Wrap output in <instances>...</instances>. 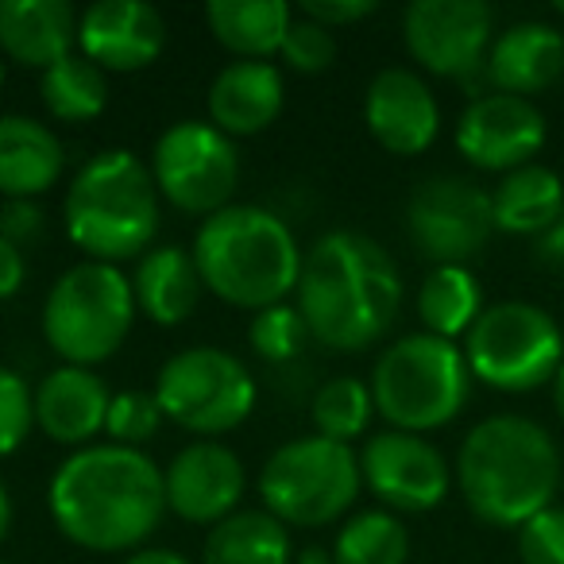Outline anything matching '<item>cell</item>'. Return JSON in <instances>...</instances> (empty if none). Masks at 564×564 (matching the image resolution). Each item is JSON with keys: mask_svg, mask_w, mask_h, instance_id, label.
Instances as JSON below:
<instances>
[{"mask_svg": "<svg viewBox=\"0 0 564 564\" xmlns=\"http://www.w3.org/2000/svg\"><path fill=\"white\" fill-rule=\"evenodd\" d=\"M124 564H189L174 549H135L132 556H124Z\"/></svg>", "mask_w": 564, "mask_h": 564, "instance_id": "obj_41", "label": "cell"}, {"mask_svg": "<svg viewBox=\"0 0 564 564\" xmlns=\"http://www.w3.org/2000/svg\"><path fill=\"white\" fill-rule=\"evenodd\" d=\"M364 471L352 445L329 437H294L279 445L259 468V502L282 525H333L360 499Z\"/></svg>", "mask_w": 564, "mask_h": 564, "instance_id": "obj_8", "label": "cell"}, {"mask_svg": "<svg viewBox=\"0 0 564 564\" xmlns=\"http://www.w3.org/2000/svg\"><path fill=\"white\" fill-rule=\"evenodd\" d=\"M205 24L213 40L236 58L271 63L294 24V9L282 0H209Z\"/></svg>", "mask_w": 564, "mask_h": 564, "instance_id": "obj_26", "label": "cell"}, {"mask_svg": "<svg viewBox=\"0 0 564 564\" xmlns=\"http://www.w3.org/2000/svg\"><path fill=\"white\" fill-rule=\"evenodd\" d=\"M112 391L94 368H63L47 371L35 387V430L47 441L66 448L94 445L97 433H105Z\"/></svg>", "mask_w": 564, "mask_h": 564, "instance_id": "obj_19", "label": "cell"}, {"mask_svg": "<svg viewBox=\"0 0 564 564\" xmlns=\"http://www.w3.org/2000/svg\"><path fill=\"white\" fill-rule=\"evenodd\" d=\"M248 340H251V352L267 364H291L302 356V348L310 345V329L302 322L299 306L291 302H279L271 310H259L248 325Z\"/></svg>", "mask_w": 564, "mask_h": 564, "instance_id": "obj_32", "label": "cell"}, {"mask_svg": "<svg viewBox=\"0 0 564 564\" xmlns=\"http://www.w3.org/2000/svg\"><path fill=\"white\" fill-rule=\"evenodd\" d=\"M66 166V148L55 128L24 112L0 117V197L4 202H40L58 186Z\"/></svg>", "mask_w": 564, "mask_h": 564, "instance_id": "obj_23", "label": "cell"}, {"mask_svg": "<svg viewBox=\"0 0 564 564\" xmlns=\"http://www.w3.org/2000/svg\"><path fill=\"white\" fill-rule=\"evenodd\" d=\"M78 17L66 0H0V58L51 70L78 51Z\"/></svg>", "mask_w": 564, "mask_h": 564, "instance_id": "obj_22", "label": "cell"}, {"mask_svg": "<svg viewBox=\"0 0 564 564\" xmlns=\"http://www.w3.org/2000/svg\"><path fill=\"white\" fill-rule=\"evenodd\" d=\"M376 9H379L376 0H310V4H302L299 12L310 20H317V24H325L329 32H337V28L368 20Z\"/></svg>", "mask_w": 564, "mask_h": 564, "instance_id": "obj_38", "label": "cell"}, {"mask_svg": "<svg viewBox=\"0 0 564 564\" xmlns=\"http://www.w3.org/2000/svg\"><path fill=\"white\" fill-rule=\"evenodd\" d=\"M406 228L414 248L433 259V267H464L495 232L491 194L460 174H433L410 197Z\"/></svg>", "mask_w": 564, "mask_h": 564, "instance_id": "obj_12", "label": "cell"}, {"mask_svg": "<svg viewBox=\"0 0 564 564\" xmlns=\"http://www.w3.org/2000/svg\"><path fill=\"white\" fill-rule=\"evenodd\" d=\"M47 228V213L40 202H4L0 205V236L12 240L20 251L35 243Z\"/></svg>", "mask_w": 564, "mask_h": 564, "instance_id": "obj_37", "label": "cell"}, {"mask_svg": "<svg viewBox=\"0 0 564 564\" xmlns=\"http://www.w3.org/2000/svg\"><path fill=\"white\" fill-rule=\"evenodd\" d=\"M151 178L159 197L189 217H213L228 209L240 186V151L209 120H178L155 140Z\"/></svg>", "mask_w": 564, "mask_h": 564, "instance_id": "obj_11", "label": "cell"}, {"mask_svg": "<svg viewBox=\"0 0 564 564\" xmlns=\"http://www.w3.org/2000/svg\"><path fill=\"white\" fill-rule=\"evenodd\" d=\"M0 89H4V58H0Z\"/></svg>", "mask_w": 564, "mask_h": 564, "instance_id": "obj_46", "label": "cell"}, {"mask_svg": "<svg viewBox=\"0 0 564 564\" xmlns=\"http://www.w3.org/2000/svg\"><path fill=\"white\" fill-rule=\"evenodd\" d=\"M0 564H12V561H0Z\"/></svg>", "mask_w": 564, "mask_h": 564, "instance_id": "obj_47", "label": "cell"}, {"mask_svg": "<svg viewBox=\"0 0 564 564\" xmlns=\"http://www.w3.org/2000/svg\"><path fill=\"white\" fill-rule=\"evenodd\" d=\"M47 510L58 533L89 553H135L166 514L163 468L140 448L86 445L55 468Z\"/></svg>", "mask_w": 564, "mask_h": 564, "instance_id": "obj_1", "label": "cell"}, {"mask_svg": "<svg viewBox=\"0 0 564 564\" xmlns=\"http://www.w3.org/2000/svg\"><path fill=\"white\" fill-rule=\"evenodd\" d=\"M63 225L74 248L94 263L120 267L124 259L148 256L159 236V186L151 163L128 148L94 155L66 189Z\"/></svg>", "mask_w": 564, "mask_h": 564, "instance_id": "obj_5", "label": "cell"}, {"mask_svg": "<svg viewBox=\"0 0 564 564\" xmlns=\"http://www.w3.org/2000/svg\"><path fill=\"white\" fill-rule=\"evenodd\" d=\"M491 217L495 232L538 240L564 217V178L541 163L502 174L499 186L491 189Z\"/></svg>", "mask_w": 564, "mask_h": 564, "instance_id": "obj_25", "label": "cell"}, {"mask_svg": "<svg viewBox=\"0 0 564 564\" xmlns=\"http://www.w3.org/2000/svg\"><path fill=\"white\" fill-rule=\"evenodd\" d=\"M40 94L55 120H63V124H89L109 105V78H105L101 66H94L86 55L74 51L63 63L43 70Z\"/></svg>", "mask_w": 564, "mask_h": 564, "instance_id": "obj_29", "label": "cell"}, {"mask_svg": "<svg viewBox=\"0 0 564 564\" xmlns=\"http://www.w3.org/2000/svg\"><path fill=\"white\" fill-rule=\"evenodd\" d=\"M364 487L391 514H425L448 499L453 468L445 453L417 433L383 430L371 433L360 448Z\"/></svg>", "mask_w": 564, "mask_h": 564, "instance_id": "obj_14", "label": "cell"}, {"mask_svg": "<svg viewBox=\"0 0 564 564\" xmlns=\"http://www.w3.org/2000/svg\"><path fill=\"white\" fill-rule=\"evenodd\" d=\"M460 348L471 379L502 394L553 387L564 364V333L556 317L522 299L487 306Z\"/></svg>", "mask_w": 564, "mask_h": 564, "instance_id": "obj_9", "label": "cell"}, {"mask_svg": "<svg viewBox=\"0 0 564 564\" xmlns=\"http://www.w3.org/2000/svg\"><path fill=\"white\" fill-rule=\"evenodd\" d=\"M310 417H314L317 437H329L337 445H352L368 433L371 417H376V399L371 387L356 376L325 379L317 387L314 402H310Z\"/></svg>", "mask_w": 564, "mask_h": 564, "instance_id": "obj_31", "label": "cell"}, {"mask_svg": "<svg viewBox=\"0 0 564 564\" xmlns=\"http://www.w3.org/2000/svg\"><path fill=\"white\" fill-rule=\"evenodd\" d=\"M564 74V32L545 20H518L495 35L487 51L484 78L495 94L525 97L545 94Z\"/></svg>", "mask_w": 564, "mask_h": 564, "instance_id": "obj_20", "label": "cell"}, {"mask_svg": "<svg viewBox=\"0 0 564 564\" xmlns=\"http://www.w3.org/2000/svg\"><path fill=\"white\" fill-rule=\"evenodd\" d=\"M291 525L259 510H236L209 530L202 545V564H291Z\"/></svg>", "mask_w": 564, "mask_h": 564, "instance_id": "obj_27", "label": "cell"}, {"mask_svg": "<svg viewBox=\"0 0 564 564\" xmlns=\"http://www.w3.org/2000/svg\"><path fill=\"white\" fill-rule=\"evenodd\" d=\"M538 259L549 267H556V271H564V217L556 220L545 236H538Z\"/></svg>", "mask_w": 564, "mask_h": 564, "instance_id": "obj_40", "label": "cell"}, {"mask_svg": "<svg viewBox=\"0 0 564 564\" xmlns=\"http://www.w3.org/2000/svg\"><path fill=\"white\" fill-rule=\"evenodd\" d=\"M484 291L468 267H430V274L417 286V317L425 333L441 340H460L484 314Z\"/></svg>", "mask_w": 564, "mask_h": 564, "instance_id": "obj_28", "label": "cell"}, {"mask_svg": "<svg viewBox=\"0 0 564 564\" xmlns=\"http://www.w3.org/2000/svg\"><path fill=\"white\" fill-rule=\"evenodd\" d=\"M12 518H17V507H12V495H9V484L0 479V545L9 541L12 533Z\"/></svg>", "mask_w": 564, "mask_h": 564, "instance_id": "obj_42", "label": "cell"}, {"mask_svg": "<svg viewBox=\"0 0 564 564\" xmlns=\"http://www.w3.org/2000/svg\"><path fill=\"white\" fill-rule=\"evenodd\" d=\"M453 479L484 525L522 530L533 514L553 507L561 487V448L533 417L491 414L464 433Z\"/></svg>", "mask_w": 564, "mask_h": 564, "instance_id": "obj_3", "label": "cell"}, {"mask_svg": "<svg viewBox=\"0 0 564 564\" xmlns=\"http://www.w3.org/2000/svg\"><path fill=\"white\" fill-rule=\"evenodd\" d=\"M402 40L433 78L468 82L484 74L495 43V12L484 0H414L402 12Z\"/></svg>", "mask_w": 564, "mask_h": 564, "instance_id": "obj_13", "label": "cell"}, {"mask_svg": "<svg viewBox=\"0 0 564 564\" xmlns=\"http://www.w3.org/2000/svg\"><path fill=\"white\" fill-rule=\"evenodd\" d=\"M545 148V117L533 101L510 94H479L456 120V151L476 171L510 174L530 166Z\"/></svg>", "mask_w": 564, "mask_h": 564, "instance_id": "obj_15", "label": "cell"}, {"mask_svg": "<svg viewBox=\"0 0 564 564\" xmlns=\"http://www.w3.org/2000/svg\"><path fill=\"white\" fill-rule=\"evenodd\" d=\"M163 410L155 402V391H120L109 402V417H105V437L112 445L140 448L159 437L163 430Z\"/></svg>", "mask_w": 564, "mask_h": 564, "instance_id": "obj_33", "label": "cell"}, {"mask_svg": "<svg viewBox=\"0 0 564 564\" xmlns=\"http://www.w3.org/2000/svg\"><path fill=\"white\" fill-rule=\"evenodd\" d=\"M286 101V82L274 63H248L236 58L213 78L209 86V124L220 128L228 140H248L279 120Z\"/></svg>", "mask_w": 564, "mask_h": 564, "instance_id": "obj_21", "label": "cell"}, {"mask_svg": "<svg viewBox=\"0 0 564 564\" xmlns=\"http://www.w3.org/2000/svg\"><path fill=\"white\" fill-rule=\"evenodd\" d=\"M24 279H28L24 251H20L12 240H4V236H0V302L17 299L20 286H24Z\"/></svg>", "mask_w": 564, "mask_h": 564, "instance_id": "obj_39", "label": "cell"}, {"mask_svg": "<svg viewBox=\"0 0 564 564\" xmlns=\"http://www.w3.org/2000/svg\"><path fill=\"white\" fill-rule=\"evenodd\" d=\"M522 564H564V507H545L518 530Z\"/></svg>", "mask_w": 564, "mask_h": 564, "instance_id": "obj_36", "label": "cell"}, {"mask_svg": "<svg viewBox=\"0 0 564 564\" xmlns=\"http://www.w3.org/2000/svg\"><path fill=\"white\" fill-rule=\"evenodd\" d=\"M205 282L197 274V263L186 248L166 243V248H151L148 256H140L132 274V294L135 310L143 317H151L155 325L171 329L182 325L202 302Z\"/></svg>", "mask_w": 564, "mask_h": 564, "instance_id": "obj_24", "label": "cell"}, {"mask_svg": "<svg viewBox=\"0 0 564 564\" xmlns=\"http://www.w3.org/2000/svg\"><path fill=\"white\" fill-rule=\"evenodd\" d=\"M376 414L399 433H433L460 417L471 394V371L456 340L406 333L391 340L371 368Z\"/></svg>", "mask_w": 564, "mask_h": 564, "instance_id": "obj_6", "label": "cell"}, {"mask_svg": "<svg viewBox=\"0 0 564 564\" xmlns=\"http://www.w3.org/2000/svg\"><path fill=\"white\" fill-rule=\"evenodd\" d=\"M166 510L189 525H217L240 510L248 491V471L240 456L220 441H194L178 448L174 460L163 468Z\"/></svg>", "mask_w": 564, "mask_h": 564, "instance_id": "obj_16", "label": "cell"}, {"mask_svg": "<svg viewBox=\"0 0 564 564\" xmlns=\"http://www.w3.org/2000/svg\"><path fill=\"white\" fill-rule=\"evenodd\" d=\"M364 124L383 151L414 159L441 135V105L422 74L406 66H387L364 94Z\"/></svg>", "mask_w": 564, "mask_h": 564, "instance_id": "obj_17", "label": "cell"}, {"mask_svg": "<svg viewBox=\"0 0 564 564\" xmlns=\"http://www.w3.org/2000/svg\"><path fill=\"white\" fill-rule=\"evenodd\" d=\"M35 430V391L20 371L0 364V460L12 456Z\"/></svg>", "mask_w": 564, "mask_h": 564, "instance_id": "obj_34", "label": "cell"}, {"mask_svg": "<svg viewBox=\"0 0 564 564\" xmlns=\"http://www.w3.org/2000/svg\"><path fill=\"white\" fill-rule=\"evenodd\" d=\"M132 279L112 263H74L43 302V340L70 368H97L124 348L135 325Z\"/></svg>", "mask_w": 564, "mask_h": 564, "instance_id": "obj_7", "label": "cell"}, {"mask_svg": "<svg viewBox=\"0 0 564 564\" xmlns=\"http://www.w3.org/2000/svg\"><path fill=\"white\" fill-rule=\"evenodd\" d=\"M299 564H333V553L310 545V549H302V553H299Z\"/></svg>", "mask_w": 564, "mask_h": 564, "instance_id": "obj_43", "label": "cell"}, {"mask_svg": "<svg viewBox=\"0 0 564 564\" xmlns=\"http://www.w3.org/2000/svg\"><path fill=\"white\" fill-rule=\"evenodd\" d=\"M166 47V20L143 0H101L78 17V55L105 74L148 70Z\"/></svg>", "mask_w": 564, "mask_h": 564, "instance_id": "obj_18", "label": "cell"}, {"mask_svg": "<svg viewBox=\"0 0 564 564\" xmlns=\"http://www.w3.org/2000/svg\"><path fill=\"white\" fill-rule=\"evenodd\" d=\"M189 256L213 299L259 314L299 291L306 251L279 213L263 205H228L202 220Z\"/></svg>", "mask_w": 564, "mask_h": 564, "instance_id": "obj_4", "label": "cell"}, {"mask_svg": "<svg viewBox=\"0 0 564 564\" xmlns=\"http://www.w3.org/2000/svg\"><path fill=\"white\" fill-rule=\"evenodd\" d=\"M553 12H556V17L564 20V0H556V4H553Z\"/></svg>", "mask_w": 564, "mask_h": 564, "instance_id": "obj_45", "label": "cell"}, {"mask_svg": "<svg viewBox=\"0 0 564 564\" xmlns=\"http://www.w3.org/2000/svg\"><path fill=\"white\" fill-rule=\"evenodd\" d=\"M279 58L299 74H325L337 63V35L325 24H317V20L294 12V24L286 32V40H282Z\"/></svg>", "mask_w": 564, "mask_h": 564, "instance_id": "obj_35", "label": "cell"}, {"mask_svg": "<svg viewBox=\"0 0 564 564\" xmlns=\"http://www.w3.org/2000/svg\"><path fill=\"white\" fill-rule=\"evenodd\" d=\"M310 340L329 352H368L402 310V274L391 251L368 232L333 228L302 256L294 291Z\"/></svg>", "mask_w": 564, "mask_h": 564, "instance_id": "obj_2", "label": "cell"}, {"mask_svg": "<svg viewBox=\"0 0 564 564\" xmlns=\"http://www.w3.org/2000/svg\"><path fill=\"white\" fill-rule=\"evenodd\" d=\"M155 402L178 430L194 433L197 441H217L251 417L256 379L240 356L225 348H182L159 368Z\"/></svg>", "mask_w": 564, "mask_h": 564, "instance_id": "obj_10", "label": "cell"}, {"mask_svg": "<svg viewBox=\"0 0 564 564\" xmlns=\"http://www.w3.org/2000/svg\"><path fill=\"white\" fill-rule=\"evenodd\" d=\"M333 564H406L410 533L399 514L376 507L352 514L333 541Z\"/></svg>", "mask_w": 564, "mask_h": 564, "instance_id": "obj_30", "label": "cell"}, {"mask_svg": "<svg viewBox=\"0 0 564 564\" xmlns=\"http://www.w3.org/2000/svg\"><path fill=\"white\" fill-rule=\"evenodd\" d=\"M553 410H556V417L564 422V364H561V371H556V379H553Z\"/></svg>", "mask_w": 564, "mask_h": 564, "instance_id": "obj_44", "label": "cell"}]
</instances>
